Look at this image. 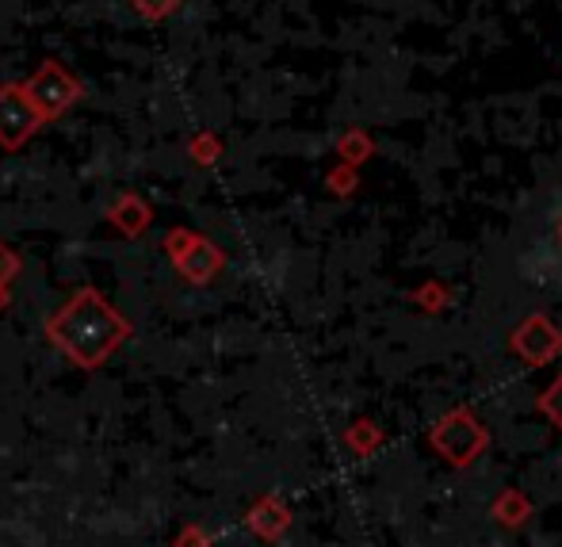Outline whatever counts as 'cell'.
Returning <instances> with one entry per match:
<instances>
[{"instance_id":"1","label":"cell","mask_w":562,"mask_h":547,"mask_svg":"<svg viewBox=\"0 0 562 547\" xmlns=\"http://www.w3.org/2000/svg\"><path fill=\"white\" fill-rule=\"evenodd\" d=\"M50 337L74 356L77 364L92 368L126 337L123 319L97 295V291H81L58 319L50 322Z\"/></svg>"},{"instance_id":"2","label":"cell","mask_w":562,"mask_h":547,"mask_svg":"<svg viewBox=\"0 0 562 547\" xmlns=\"http://www.w3.org/2000/svg\"><path fill=\"white\" fill-rule=\"evenodd\" d=\"M23 89H27L31 104L38 108V115H43L46 123L66 115V111L74 104H81V97H85V85L77 81L58 58H46L43 66L23 81Z\"/></svg>"},{"instance_id":"3","label":"cell","mask_w":562,"mask_h":547,"mask_svg":"<svg viewBox=\"0 0 562 547\" xmlns=\"http://www.w3.org/2000/svg\"><path fill=\"white\" fill-rule=\"evenodd\" d=\"M43 123H46V119L38 115L35 104H31L23 81H4V85H0V149H8V154L23 149L31 138H35Z\"/></svg>"},{"instance_id":"4","label":"cell","mask_w":562,"mask_h":547,"mask_svg":"<svg viewBox=\"0 0 562 547\" xmlns=\"http://www.w3.org/2000/svg\"><path fill=\"white\" fill-rule=\"evenodd\" d=\"M169 253L177 257L180 272H184L188 280H195V283L211 280V276L223 268V253H218L207 237H195V234H188V230H172V234H169Z\"/></svg>"},{"instance_id":"5","label":"cell","mask_w":562,"mask_h":547,"mask_svg":"<svg viewBox=\"0 0 562 547\" xmlns=\"http://www.w3.org/2000/svg\"><path fill=\"white\" fill-rule=\"evenodd\" d=\"M437 444L448 451V456H456L459 464H463L467 456H471L474 448L482 444V433H479V425H471V417H463V414H456L451 422L440 425V433H437Z\"/></svg>"},{"instance_id":"6","label":"cell","mask_w":562,"mask_h":547,"mask_svg":"<svg viewBox=\"0 0 562 547\" xmlns=\"http://www.w3.org/2000/svg\"><path fill=\"white\" fill-rule=\"evenodd\" d=\"M112 222L115 226H123L126 234H142L146 222H149V208L138 200V196H123V200L112 208Z\"/></svg>"},{"instance_id":"7","label":"cell","mask_w":562,"mask_h":547,"mask_svg":"<svg viewBox=\"0 0 562 547\" xmlns=\"http://www.w3.org/2000/svg\"><path fill=\"white\" fill-rule=\"evenodd\" d=\"M188 154H192L195 165H215L218 157H223V138L211 131H195L192 138H188Z\"/></svg>"},{"instance_id":"8","label":"cell","mask_w":562,"mask_h":547,"mask_svg":"<svg viewBox=\"0 0 562 547\" xmlns=\"http://www.w3.org/2000/svg\"><path fill=\"white\" fill-rule=\"evenodd\" d=\"M134 4V12L142 15V20H169L172 12L180 8V0H131Z\"/></svg>"},{"instance_id":"9","label":"cell","mask_w":562,"mask_h":547,"mask_svg":"<svg viewBox=\"0 0 562 547\" xmlns=\"http://www.w3.org/2000/svg\"><path fill=\"white\" fill-rule=\"evenodd\" d=\"M337 154L345 157V161H363V157L371 154V142L363 138V134H345V138L337 142Z\"/></svg>"},{"instance_id":"10","label":"cell","mask_w":562,"mask_h":547,"mask_svg":"<svg viewBox=\"0 0 562 547\" xmlns=\"http://www.w3.org/2000/svg\"><path fill=\"white\" fill-rule=\"evenodd\" d=\"M543 410H548V414L562 425V379L548 391V399H543Z\"/></svg>"},{"instance_id":"11","label":"cell","mask_w":562,"mask_h":547,"mask_svg":"<svg viewBox=\"0 0 562 547\" xmlns=\"http://www.w3.org/2000/svg\"><path fill=\"white\" fill-rule=\"evenodd\" d=\"M12 272H15V257L4 249V245H0V280H8Z\"/></svg>"},{"instance_id":"12","label":"cell","mask_w":562,"mask_h":547,"mask_svg":"<svg viewBox=\"0 0 562 547\" xmlns=\"http://www.w3.org/2000/svg\"><path fill=\"white\" fill-rule=\"evenodd\" d=\"M0 306H4V295H0Z\"/></svg>"}]
</instances>
